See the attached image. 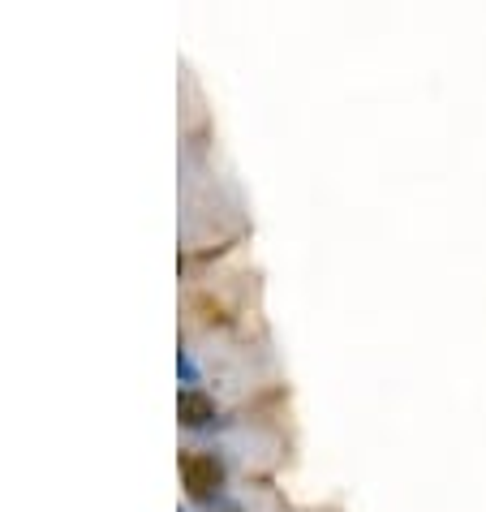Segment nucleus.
<instances>
[{"label":"nucleus","instance_id":"1","mask_svg":"<svg viewBox=\"0 0 486 512\" xmlns=\"http://www.w3.org/2000/svg\"><path fill=\"white\" fill-rule=\"evenodd\" d=\"M181 474H185V487H190L194 495H211L220 487V461L207 457V452H190V457L181 461Z\"/></svg>","mask_w":486,"mask_h":512},{"label":"nucleus","instance_id":"2","mask_svg":"<svg viewBox=\"0 0 486 512\" xmlns=\"http://www.w3.org/2000/svg\"><path fill=\"white\" fill-rule=\"evenodd\" d=\"M211 418H216V405H211L198 388H185L181 392V422L185 426H207Z\"/></svg>","mask_w":486,"mask_h":512}]
</instances>
